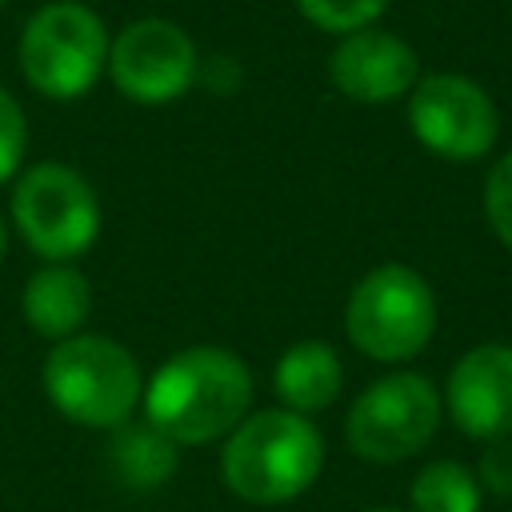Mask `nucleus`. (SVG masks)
I'll return each mask as SVG.
<instances>
[{
    "label": "nucleus",
    "mask_w": 512,
    "mask_h": 512,
    "mask_svg": "<svg viewBox=\"0 0 512 512\" xmlns=\"http://www.w3.org/2000/svg\"><path fill=\"white\" fill-rule=\"evenodd\" d=\"M252 400V372L228 348H184L148 380L144 412L172 444H204L240 424Z\"/></svg>",
    "instance_id": "nucleus-1"
},
{
    "label": "nucleus",
    "mask_w": 512,
    "mask_h": 512,
    "mask_svg": "<svg viewBox=\"0 0 512 512\" xmlns=\"http://www.w3.org/2000/svg\"><path fill=\"white\" fill-rule=\"evenodd\" d=\"M324 464V440L300 412H256L240 420L224 444V484L248 504H280L300 496Z\"/></svg>",
    "instance_id": "nucleus-2"
},
{
    "label": "nucleus",
    "mask_w": 512,
    "mask_h": 512,
    "mask_svg": "<svg viewBox=\"0 0 512 512\" xmlns=\"http://www.w3.org/2000/svg\"><path fill=\"white\" fill-rule=\"evenodd\" d=\"M48 400L84 428H120L140 404L144 380L132 352L108 336H68L44 360Z\"/></svg>",
    "instance_id": "nucleus-3"
},
{
    "label": "nucleus",
    "mask_w": 512,
    "mask_h": 512,
    "mask_svg": "<svg viewBox=\"0 0 512 512\" xmlns=\"http://www.w3.org/2000/svg\"><path fill=\"white\" fill-rule=\"evenodd\" d=\"M348 340L372 360L416 356L436 328V300L428 280L408 264L372 268L348 296L344 312Z\"/></svg>",
    "instance_id": "nucleus-4"
},
{
    "label": "nucleus",
    "mask_w": 512,
    "mask_h": 512,
    "mask_svg": "<svg viewBox=\"0 0 512 512\" xmlns=\"http://www.w3.org/2000/svg\"><path fill=\"white\" fill-rule=\"evenodd\" d=\"M104 64H108V32L92 8L60 0L40 8L24 24L20 68L36 92L52 100H72L96 84Z\"/></svg>",
    "instance_id": "nucleus-5"
},
{
    "label": "nucleus",
    "mask_w": 512,
    "mask_h": 512,
    "mask_svg": "<svg viewBox=\"0 0 512 512\" xmlns=\"http://www.w3.org/2000/svg\"><path fill=\"white\" fill-rule=\"evenodd\" d=\"M12 216L28 248L44 260L80 256L100 232L92 184L68 164H36L16 180Z\"/></svg>",
    "instance_id": "nucleus-6"
},
{
    "label": "nucleus",
    "mask_w": 512,
    "mask_h": 512,
    "mask_svg": "<svg viewBox=\"0 0 512 512\" xmlns=\"http://www.w3.org/2000/svg\"><path fill=\"white\" fill-rule=\"evenodd\" d=\"M440 424L436 388L416 372H396L368 384L348 412V444L356 456L392 464L416 456Z\"/></svg>",
    "instance_id": "nucleus-7"
},
{
    "label": "nucleus",
    "mask_w": 512,
    "mask_h": 512,
    "mask_svg": "<svg viewBox=\"0 0 512 512\" xmlns=\"http://www.w3.org/2000/svg\"><path fill=\"white\" fill-rule=\"evenodd\" d=\"M416 140L444 160H476L496 144L500 116L480 84L456 72L424 76L408 100Z\"/></svg>",
    "instance_id": "nucleus-8"
},
{
    "label": "nucleus",
    "mask_w": 512,
    "mask_h": 512,
    "mask_svg": "<svg viewBox=\"0 0 512 512\" xmlns=\"http://www.w3.org/2000/svg\"><path fill=\"white\" fill-rule=\"evenodd\" d=\"M108 68L116 88L136 104H168L188 92L196 80V48L184 28L160 16H144L128 24L112 48Z\"/></svg>",
    "instance_id": "nucleus-9"
},
{
    "label": "nucleus",
    "mask_w": 512,
    "mask_h": 512,
    "mask_svg": "<svg viewBox=\"0 0 512 512\" xmlns=\"http://www.w3.org/2000/svg\"><path fill=\"white\" fill-rule=\"evenodd\" d=\"M452 424L476 440H504L512 432V348L480 344L464 352L448 376Z\"/></svg>",
    "instance_id": "nucleus-10"
},
{
    "label": "nucleus",
    "mask_w": 512,
    "mask_h": 512,
    "mask_svg": "<svg viewBox=\"0 0 512 512\" xmlns=\"http://www.w3.org/2000/svg\"><path fill=\"white\" fill-rule=\"evenodd\" d=\"M328 76L348 100L388 104L416 84V52L392 32L356 28L336 44Z\"/></svg>",
    "instance_id": "nucleus-11"
},
{
    "label": "nucleus",
    "mask_w": 512,
    "mask_h": 512,
    "mask_svg": "<svg viewBox=\"0 0 512 512\" xmlns=\"http://www.w3.org/2000/svg\"><path fill=\"white\" fill-rule=\"evenodd\" d=\"M88 308H92L88 280L68 264L40 268L24 288V320L32 324V332L52 340L76 336V328L88 320Z\"/></svg>",
    "instance_id": "nucleus-12"
},
{
    "label": "nucleus",
    "mask_w": 512,
    "mask_h": 512,
    "mask_svg": "<svg viewBox=\"0 0 512 512\" xmlns=\"http://www.w3.org/2000/svg\"><path fill=\"white\" fill-rule=\"evenodd\" d=\"M340 360L324 340L292 344L276 364V392L288 412H320L340 396Z\"/></svg>",
    "instance_id": "nucleus-13"
},
{
    "label": "nucleus",
    "mask_w": 512,
    "mask_h": 512,
    "mask_svg": "<svg viewBox=\"0 0 512 512\" xmlns=\"http://www.w3.org/2000/svg\"><path fill=\"white\" fill-rule=\"evenodd\" d=\"M120 484L128 488H160L172 472H176V444L156 432L152 424H132L116 432L112 452H108Z\"/></svg>",
    "instance_id": "nucleus-14"
},
{
    "label": "nucleus",
    "mask_w": 512,
    "mask_h": 512,
    "mask_svg": "<svg viewBox=\"0 0 512 512\" xmlns=\"http://www.w3.org/2000/svg\"><path fill=\"white\" fill-rule=\"evenodd\" d=\"M416 512H480V488L456 460H436L412 480Z\"/></svg>",
    "instance_id": "nucleus-15"
},
{
    "label": "nucleus",
    "mask_w": 512,
    "mask_h": 512,
    "mask_svg": "<svg viewBox=\"0 0 512 512\" xmlns=\"http://www.w3.org/2000/svg\"><path fill=\"white\" fill-rule=\"evenodd\" d=\"M388 0H296V8L324 32H356L368 28Z\"/></svg>",
    "instance_id": "nucleus-16"
},
{
    "label": "nucleus",
    "mask_w": 512,
    "mask_h": 512,
    "mask_svg": "<svg viewBox=\"0 0 512 512\" xmlns=\"http://www.w3.org/2000/svg\"><path fill=\"white\" fill-rule=\"evenodd\" d=\"M484 212H488L492 232L512 248V152L500 156L484 180Z\"/></svg>",
    "instance_id": "nucleus-17"
},
{
    "label": "nucleus",
    "mask_w": 512,
    "mask_h": 512,
    "mask_svg": "<svg viewBox=\"0 0 512 512\" xmlns=\"http://www.w3.org/2000/svg\"><path fill=\"white\" fill-rule=\"evenodd\" d=\"M24 156V112L20 104L0 88V184L16 172Z\"/></svg>",
    "instance_id": "nucleus-18"
},
{
    "label": "nucleus",
    "mask_w": 512,
    "mask_h": 512,
    "mask_svg": "<svg viewBox=\"0 0 512 512\" xmlns=\"http://www.w3.org/2000/svg\"><path fill=\"white\" fill-rule=\"evenodd\" d=\"M480 476H484V484H488L496 496H512V444H508V440H496V444L484 452Z\"/></svg>",
    "instance_id": "nucleus-19"
},
{
    "label": "nucleus",
    "mask_w": 512,
    "mask_h": 512,
    "mask_svg": "<svg viewBox=\"0 0 512 512\" xmlns=\"http://www.w3.org/2000/svg\"><path fill=\"white\" fill-rule=\"evenodd\" d=\"M4 252H8V228H4V220H0V260H4Z\"/></svg>",
    "instance_id": "nucleus-20"
},
{
    "label": "nucleus",
    "mask_w": 512,
    "mask_h": 512,
    "mask_svg": "<svg viewBox=\"0 0 512 512\" xmlns=\"http://www.w3.org/2000/svg\"><path fill=\"white\" fill-rule=\"evenodd\" d=\"M372 512H396V508H372Z\"/></svg>",
    "instance_id": "nucleus-21"
},
{
    "label": "nucleus",
    "mask_w": 512,
    "mask_h": 512,
    "mask_svg": "<svg viewBox=\"0 0 512 512\" xmlns=\"http://www.w3.org/2000/svg\"><path fill=\"white\" fill-rule=\"evenodd\" d=\"M0 4H4V0H0Z\"/></svg>",
    "instance_id": "nucleus-22"
}]
</instances>
